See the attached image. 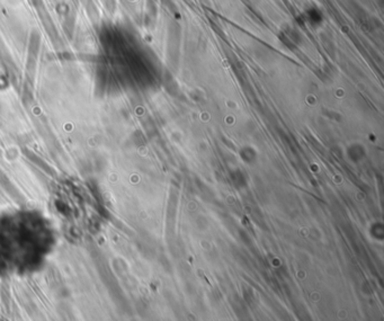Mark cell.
Here are the masks:
<instances>
[{"label":"cell","instance_id":"obj_1","mask_svg":"<svg viewBox=\"0 0 384 321\" xmlns=\"http://www.w3.org/2000/svg\"><path fill=\"white\" fill-rule=\"evenodd\" d=\"M56 243L51 222L38 211L19 210L0 216V277L39 272Z\"/></svg>","mask_w":384,"mask_h":321}]
</instances>
